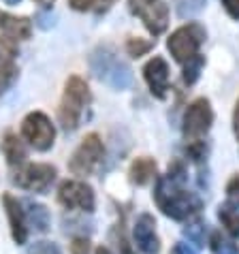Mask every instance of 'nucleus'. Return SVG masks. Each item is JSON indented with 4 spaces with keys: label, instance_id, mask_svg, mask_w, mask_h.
Segmentation results:
<instances>
[{
    "label": "nucleus",
    "instance_id": "f3484780",
    "mask_svg": "<svg viewBox=\"0 0 239 254\" xmlns=\"http://www.w3.org/2000/svg\"><path fill=\"white\" fill-rule=\"evenodd\" d=\"M130 182L132 184H137V186H145V184H150V182L156 178V162H154L152 158H137L135 162L130 165Z\"/></svg>",
    "mask_w": 239,
    "mask_h": 254
},
{
    "label": "nucleus",
    "instance_id": "9d476101",
    "mask_svg": "<svg viewBox=\"0 0 239 254\" xmlns=\"http://www.w3.org/2000/svg\"><path fill=\"white\" fill-rule=\"evenodd\" d=\"M58 203L66 209H79V211H94L96 196L90 184L81 180H64L58 186Z\"/></svg>",
    "mask_w": 239,
    "mask_h": 254
},
{
    "label": "nucleus",
    "instance_id": "bb28decb",
    "mask_svg": "<svg viewBox=\"0 0 239 254\" xmlns=\"http://www.w3.org/2000/svg\"><path fill=\"white\" fill-rule=\"evenodd\" d=\"M222 6L229 13V17L239 19V0H222Z\"/></svg>",
    "mask_w": 239,
    "mask_h": 254
},
{
    "label": "nucleus",
    "instance_id": "39448f33",
    "mask_svg": "<svg viewBox=\"0 0 239 254\" xmlns=\"http://www.w3.org/2000/svg\"><path fill=\"white\" fill-rule=\"evenodd\" d=\"M103 156H105V145L101 137L96 132H90V135L81 139V143L73 152L71 160H68V171L77 175V178H88L98 169Z\"/></svg>",
    "mask_w": 239,
    "mask_h": 254
},
{
    "label": "nucleus",
    "instance_id": "7ed1b4c3",
    "mask_svg": "<svg viewBox=\"0 0 239 254\" xmlns=\"http://www.w3.org/2000/svg\"><path fill=\"white\" fill-rule=\"evenodd\" d=\"M90 68L92 73L107 83L114 90H124L130 86L132 81V70L124 60H120V56L109 47H98L90 56Z\"/></svg>",
    "mask_w": 239,
    "mask_h": 254
},
{
    "label": "nucleus",
    "instance_id": "4be33fe9",
    "mask_svg": "<svg viewBox=\"0 0 239 254\" xmlns=\"http://www.w3.org/2000/svg\"><path fill=\"white\" fill-rule=\"evenodd\" d=\"M28 254H62V252L54 242H45V239H41V242H34L30 246Z\"/></svg>",
    "mask_w": 239,
    "mask_h": 254
},
{
    "label": "nucleus",
    "instance_id": "f03ea898",
    "mask_svg": "<svg viewBox=\"0 0 239 254\" xmlns=\"http://www.w3.org/2000/svg\"><path fill=\"white\" fill-rule=\"evenodd\" d=\"M90 103H92V94H90L88 83L79 75H71L64 83V92H62L58 107V122L62 130L73 132L79 126L83 111L88 109Z\"/></svg>",
    "mask_w": 239,
    "mask_h": 254
},
{
    "label": "nucleus",
    "instance_id": "f257e3e1",
    "mask_svg": "<svg viewBox=\"0 0 239 254\" xmlns=\"http://www.w3.org/2000/svg\"><path fill=\"white\" fill-rule=\"evenodd\" d=\"M184 167L181 162H175L173 167H169V173L156 182V190H154V201L158 209L173 220H190L203 207L199 196L184 186Z\"/></svg>",
    "mask_w": 239,
    "mask_h": 254
},
{
    "label": "nucleus",
    "instance_id": "6ab92c4d",
    "mask_svg": "<svg viewBox=\"0 0 239 254\" xmlns=\"http://www.w3.org/2000/svg\"><path fill=\"white\" fill-rule=\"evenodd\" d=\"M218 216H220L222 227L233 237H237L239 235V207H233V205H227V203H224V205H220Z\"/></svg>",
    "mask_w": 239,
    "mask_h": 254
},
{
    "label": "nucleus",
    "instance_id": "0eeeda50",
    "mask_svg": "<svg viewBox=\"0 0 239 254\" xmlns=\"http://www.w3.org/2000/svg\"><path fill=\"white\" fill-rule=\"evenodd\" d=\"M214 124V109L212 103L207 98H196L188 105L186 114H184V122H181V132L188 143H196L209 132Z\"/></svg>",
    "mask_w": 239,
    "mask_h": 254
},
{
    "label": "nucleus",
    "instance_id": "393cba45",
    "mask_svg": "<svg viewBox=\"0 0 239 254\" xmlns=\"http://www.w3.org/2000/svg\"><path fill=\"white\" fill-rule=\"evenodd\" d=\"M68 4H71V9L75 11H90L96 6V0H68Z\"/></svg>",
    "mask_w": 239,
    "mask_h": 254
},
{
    "label": "nucleus",
    "instance_id": "a878e982",
    "mask_svg": "<svg viewBox=\"0 0 239 254\" xmlns=\"http://www.w3.org/2000/svg\"><path fill=\"white\" fill-rule=\"evenodd\" d=\"M216 252L218 254H239V248L233 242H224V239H222V242L216 244Z\"/></svg>",
    "mask_w": 239,
    "mask_h": 254
},
{
    "label": "nucleus",
    "instance_id": "c85d7f7f",
    "mask_svg": "<svg viewBox=\"0 0 239 254\" xmlns=\"http://www.w3.org/2000/svg\"><path fill=\"white\" fill-rule=\"evenodd\" d=\"M173 254H196V252L188 244H178L175 246V250H173Z\"/></svg>",
    "mask_w": 239,
    "mask_h": 254
},
{
    "label": "nucleus",
    "instance_id": "cd10ccee",
    "mask_svg": "<svg viewBox=\"0 0 239 254\" xmlns=\"http://www.w3.org/2000/svg\"><path fill=\"white\" fill-rule=\"evenodd\" d=\"M116 0H96V6H94V11L101 15V13H107L111 9V4H114Z\"/></svg>",
    "mask_w": 239,
    "mask_h": 254
},
{
    "label": "nucleus",
    "instance_id": "20e7f679",
    "mask_svg": "<svg viewBox=\"0 0 239 254\" xmlns=\"http://www.w3.org/2000/svg\"><path fill=\"white\" fill-rule=\"evenodd\" d=\"M205 37H207V32L199 22H188L171 32V37L167 41V47L175 62L186 64V62H190L192 58L199 56L201 45L205 43Z\"/></svg>",
    "mask_w": 239,
    "mask_h": 254
},
{
    "label": "nucleus",
    "instance_id": "a211bd4d",
    "mask_svg": "<svg viewBox=\"0 0 239 254\" xmlns=\"http://www.w3.org/2000/svg\"><path fill=\"white\" fill-rule=\"evenodd\" d=\"M24 211H26V220H28V229H34L39 233H45L49 229V211L45 205L39 203H24Z\"/></svg>",
    "mask_w": 239,
    "mask_h": 254
},
{
    "label": "nucleus",
    "instance_id": "b1692460",
    "mask_svg": "<svg viewBox=\"0 0 239 254\" xmlns=\"http://www.w3.org/2000/svg\"><path fill=\"white\" fill-rule=\"evenodd\" d=\"M201 229H203V224L196 222V224H190V227H186V229H184V233H186V235L192 239V242H196V244H201V246H203V235H201Z\"/></svg>",
    "mask_w": 239,
    "mask_h": 254
},
{
    "label": "nucleus",
    "instance_id": "6e6552de",
    "mask_svg": "<svg viewBox=\"0 0 239 254\" xmlns=\"http://www.w3.org/2000/svg\"><path fill=\"white\" fill-rule=\"evenodd\" d=\"M22 137L37 152H47L56 141V126L43 111H30L22 120Z\"/></svg>",
    "mask_w": 239,
    "mask_h": 254
},
{
    "label": "nucleus",
    "instance_id": "aec40b11",
    "mask_svg": "<svg viewBox=\"0 0 239 254\" xmlns=\"http://www.w3.org/2000/svg\"><path fill=\"white\" fill-rule=\"evenodd\" d=\"M203 62H205V60H203V56L199 54L196 58H192L190 62H186V64H184V75H181V77H184L186 86H192V83L199 79L201 68H203Z\"/></svg>",
    "mask_w": 239,
    "mask_h": 254
},
{
    "label": "nucleus",
    "instance_id": "7c9ffc66",
    "mask_svg": "<svg viewBox=\"0 0 239 254\" xmlns=\"http://www.w3.org/2000/svg\"><path fill=\"white\" fill-rule=\"evenodd\" d=\"M34 2L41 4V6H45V9H47V6H52V4L56 2V0H34Z\"/></svg>",
    "mask_w": 239,
    "mask_h": 254
},
{
    "label": "nucleus",
    "instance_id": "dca6fc26",
    "mask_svg": "<svg viewBox=\"0 0 239 254\" xmlns=\"http://www.w3.org/2000/svg\"><path fill=\"white\" fill-rule=\"evenodd\" d=\"M2 154H4L6 162H9L11 167H22L26 162V156H28L24 141L19 139L15 132H6L4 135V139H2Z\"/></svg>",
    "mask_w": 239,
    "mask_h": 254
},
{
    "label": "nucleus",
    "instance_id": "4468645a",
    "mask_svg": "<svg viewBox=\"0 0 239 254\" xmlns=\"http://www.w3.org/2000/svg\"><path fill=\"white\" fill-rule=\"evenodd\" d=\"M132 235H135V244L137 248L143 254H158L160 252V242L156 235V220L150 214H141L135 222V229H132Z\"/></svg>",
    "mask_w": 239,
    "mask_h": 254
},
{
    "label": "nucleus",
    "instance_id": "2f4dec72",
    "mask_svg": "<svg viewBox=\"0 0 239 254\" xmlns=\"http://www.w3.org/2000/svg\"><path fill=\"white\" fill-rule=\"evenodd\" d=\"M96 254H111V252H109L107 248H103V246H101V248H98V250H96Z\"/></svg>",
    "mask_w": 239,
    "mask_h": 254
},
{
    "label": "nucleus",
    "instance_id": "412c9836",
    "mask_svg": "<svg viewBox=\"0 0 239 254\" xmlns=\"http://www.w3.org/2000/svg\"><path fill=\"white\" fill-rule=\"evenodd\" d=\"M152 45H154L152 41H145V39H128L126 52H128V56H132V58H141V56L150 52Z\"/></svg>",
    "mask_w": 239,
    "mask_h": 254
},
{
    "label": "nucleus",
    "instance_id": "2eb2a0df",
    "mask_svg": "<svg viewBox=\"0 0 239 254\" xmlns=\"http://www.w3.org/2000/svg\"><path fill=\"white\" fill-rule=\"evenodd\" d=\"M30 32H32V24L28 17H15L0 11V34L4 39H11L17 43V41L30 39Z\"/></svg>",
    "mask_w": 239,
    "mask_h": 254
},
{
    "label": "nucleus",
    "instance_id": "c756f323",
    "mask_svg": "<svg viewBox=\"0 0 239 254\" xmlns=\"http://www.w3.org/2000/svg\"><path fill=\"white\" fill-rule=\"evenodd\" d=\"M233 130H235V137L239 139V101H237L235 111H233Z\"/></svg>",
    "mask_w": 239,
    "mask_h": 254
},
{
    "label": "nucleus",
    "instance_id": "423d86ee",
    "mask_svg": "<svg viewBox=\"0 0 239 254\" xmlns=\"http://www.w3.org/2000/svg\"><path fill=\"white\" fill-rule=\"evenodd\" d=\"M56 175H58V171L49 162H24L13 173V184L28 190V192L43 194L52 188V184L56 182Z\"/></svg>",
    "mask_w": 239,
    "mask_h": 254
},
{
    "label": "nucleus",
    "instance_id": "5701e85b",
    "mask_svg": "<svg viewBox=\"0 0 239 254\" xmlns=\"http://www.w3.org/2000/svg\"><path fill=\"white\" fill-rule=\"evenodd\" d=\"M71 254H90V239L75 237L71 242Z\"/></svg>",
    "mask_w": 239,
    "mask_h": 254
},
{
    "label": "nucleus",
    "instance_id": "f8f14e48",
    "mask_svg": "<svg viewBox=\"0 0 239 254\" xmlns=\"http://www.w3.org/2000/svg\"><path fill=\"white\" fill-rule=\"evenodd\" d=\"M2 205L6 209V218H9V227H11V235L13 242L17 246H24L28 242V220H26V211H24V203L17 201L13 194L6 192L2 196Z\"/></svg>",
    "mask_w": 239,
    "mask_h": 254
},
{
    "label": "nucleus",
    "instance_id": "72a5a7b5",
    "mask_svg": "<svg viewBox=\"0 0 239 254\" xmlns=\"http://www.w3.org/2000/svg\"><path fill=\"white\" fill-rule=\"evenodd\" d=\"M201 2H203V0H194V4H196V6H201Z\"/></svg>",
    "mask_w": 239,
    "mask_h": 254
},
{
    "label": "nucleus",
    "instance_id": "ddd939ff",
    "mask_svg": "<svg viewBox=\"0 0 239 254\" xmlns=\"http://www.w3.org/2000/svg\"><path fill=\"white\" fill-rule=\"evenodd\" d=\"M17 43L11 39H0V96L13 86V81L17 79Z\"/></svg>",
    "mask_w": 239,
    "mask_h": 254
},
{
    "label": "nucleus",
    "instance_id": "9b49d317",
    "mask_svg": "<svg viewBox=\"0 0 239 254\" xmlns=\"http://www.w3.org/2000/svg\"><path fill=\"white\" fill-rule=\"evenodd\" d=\"M169 77H171V70H169V64L163 56H154L145 62L143 66V79L150 88V92L156 98H167L169 92Z\"/></svg>",
    "mask_w": 239,
    "mask_h": 254
},
{
    "label": "nucleus",
    "instance_id": "473e14b6",
    "mask_svg": "<svg viewBox=\"0 0 239 254\" xmlns=\"http://www.w3.org/2000/svg\"><path fill=\"white\" fill-rule=\"evenodd\" d=\"M4 2H6V4H19L22 0H4Z\"/></svg>",
    "mask_w": 239,
    "mask_h": 254
},
{
    "label": "nucleus",
    "instance_id": "1a4fd4ad",
    "mask_svg": "<svg viewBox=\"0 0 239 254\" xmlns=\"http://www.w3.org/2000/svg\"><path fill=\"white\" fill-rule=\"evenodd\" d=\"M128 9L141 19L152 37H158L167 30L169 4L165 0H128Z\"/></svg>",
    "mask_w": 239,
    "mask_h": 254
}]
</instances>
